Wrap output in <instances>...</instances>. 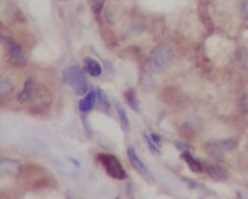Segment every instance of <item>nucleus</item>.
<instances>
[{
  "label": "nucleus",
  "instance_id": "nucleus-15",
  "mask_svg": "<svg viewBox=\"0 0 248 199\" xmlns=\"http://www.w3.org/2000/svg\"><path fill=\"white\" fill-rule=\"evenodd\" d=\"M126 101L134 111H139V101L134 97V91H127V93H126Z\"/></svg>",
  "mask_w": 248,
  "mask_h": 199
},
{
  "label": "nucleus",
  "instance_id": "nucleus-2",
  "mask_svg": "<svg viewBox=\"0 0 248 199\" xmlns=\"http://www.w3.org/2000/svg\"><path fill=\"white\" fill-rule=\"evenodd\" d=\"M172 60H174V50L170 49V45L162 43V45L155 47L151 55V66L154 70H166L170 66Z\"/></svg>",
  "mask_w": 248,
  "mask_h": 199
},
{
  "label": "nucleus",
  "instance_id": "nucleus-12",
  "mask_svg": "<svg viewBox=\"0 0 248 199\" xmlns=\"http://www.w3.org/2000/svg\"><path fill=\"white\" fill-rule=\"evenodd\" d=\"M182 159L187 163V166H189V168L192 169V173H202L203 166L194 156H192L190 153H182Z\"/></svg>",
  "mask_w": 248,
  "mask_h": 199
},
{
  "label": "nucleus",
  "instance_id": "nucleus-11",
  "mask_svg": "<svg viewBox=\"0 0 248 199\" xmlns=\"http://www.w3.org/2000/svg\"><path fill=\"white\" fill-rule=\"evenodd\" d=\"M85 70H86L88 75H91V77H99V75H101V71H103L101 65H99V63L96 62V60H93V58H86L85 60Z\"/></svg>",
  "mask_w": 248,
  "mask_h": 199
},
{
  "label": "nucleus",
  "instance_id": "nucleus-19",
  "mask_svg": "<svg viewBox=\"0 0 248 199\" xmlns=\"http://www.w3.org/2000/svg\"><path fill=\"white\" fill-rule=\"evenodd\" d=\"M101 7H103V0H93V9H94L96 14L101 10Z\"/></svg>",
  "mask_w": 248,
  "mask_h": 199
},
{
  "label": "nucleus",
  "instance_id": "nucleus-4",
  "mask_svg": "<svg viewBox=\"0 0 248 199\" xmlns=\"http://www.w3.org/2000/svg\"><path fill=\"white\" fill-rule=\"evenodd\" d=\"M235 141H217V143H209L207 145V153L210 154L212 159H217V161H220V159L223 158V153H225V149H232L235 148Z\"/></svg>",
  "mask_w": 248,
  "mask_h": 199
},
{
  "label": "nucleus",
  "instance_id": "nucleus-18",
  "mask_svg": "<svg viewBox=\"0 0 248 199\" xmlns=\"http://www.w3.org/2000/svg\"><path fill=\"white\" fill-rule=\"evenodd\" d=\"M242 15H243V22H245V25H248V0L243 3V7H242Z\"/></svg>",
  "mask_w": 248,
  "mask_h": 199
},
{
  "label": "nucleus",
  "instance_id": "nucleus-8",
  "mask_svg": "<svg viewBox=\"0 0 248 199\" xmlns=\"http://www.w3.org/2000/svg\"><path fill=\"white\" fill-rule=\"evenodd\" d=\"M96 101H98V93H96V90L88 91L85 97H83L81 101H79V110H81L83 113H88L90 110H93Z\"/></svg>",
  "mask_w": 248,
  "mask_h": 199
},
{
  "label": "nucleus",
  "instance_id": "nucleus-9",
  "mask_svg": "<svg viewBox=\"0 0 248 199\" xmlns=\"http://www.w3.org/2000/svg\"><path fill=\"white\" fill-rule=\"evenodd\" d=\"M7 45H9V53L10 57L15 60L17 63H25V55H23V50L20 49L15 42H12V40H7Z\"/></svg>",
  "mask_w": 248,
  "mask_h": 199
},
{
  "label": "nucleus",
  "instance_id": "nucleus-7",
  "mask_svg": "<svg viewBox=\"0 0 248 199\" xmlns=\"http://www.w3.org/2000/svg\"><path fill=\"white\" fill-rule=\"evenodd\" d=\"M35 90H37L35 80L31 78V77L27 78L25 86H23V90L20 91V95H18V101L25 103V101H29V100H31V98H33V95H35Z\"/></svg>",
  "mask_w": 248,
  "mask_h": 199
},
{
  "label": "nucleus",
  "instance_id": "nucleus-5",
  "mask_svg": "<svg viewBox=\"0 0 248 199\" xmlns=\"http://www.w3.org/2000/svg\"><path fill=\"white\" fill-rule=\"evenodd\" d=\"M127 158H129V163L131 165H133V168L138 171L139 174H141V176L146 179V181H154L153 178H151V174H149V171H147V168H146V165H144V163L141 161V159H139V156L138 154H136V151H134V148L133 146H131L129 149H127Z\"/></svg>",
  "mask_w": 248,
  "mask_h": 199
},
{
  "label": "nucleus",
  "instance_id": "nucleus-3",
  "mask_svg": "<svg viewBox=\"0 0 248 199\" xmlns=\"http://www.w3.org/2000/svg\"><path fill=\"white\" fill-rule=\"evenodd\" d=\"M99 163L103 165V168L111 178L114 179H124L126 178V173H124L123 165L119 163V159L113 156V154H99L98 156Z\"/></svg>",
  "mask_w": 248,
  "mask_h": 199
},
{
  "label": "nucleus",
  "instance_id": "nucleus-14",
  "mask_svg": "<svg viewBox=\"0 0 248 199\" xmlns=\"http://www.w3.org/2000/svg\"><path fill=\"white\" fill-rule=\"evenodd\" d=\"M116 110H118L119 113V119H121V125H123V130H129V119H127V115L124 113V108L119 103H116Z\"/></svg>",
  "mask_w": 248,
  "mask_h": 199
},
{
  "label": "nucleus",
  "instance_id": "nucleus-6",
  "mask_svg": "<svg viewBox=\"0 0 248 199\" xmlns=\"http://www.w3.org/2000/svg\"><path fill=\"white\" fill-rule=\"evenodd\" d=\"M0 169H2L3 174H9V176H17L22 169V165L15 159H9V158H2L0 161Z\"/></svg>",
  "mask_w": 248,
  "mask_h": 199
},
{
  "label": "nucleus",
  "instance_id": "nucleus-10",
  "mask_svg": "<svg viewBox=\"0 0 248 199\" xmlns=\"http://www.w3.org/2000/svg\"><path fill=\"white\" fill-rule=\"evenodd\" d=\"M205 169H207V173L210 174V178L218 179V181H223V179H227V171L223 169L222 166H218V165H205Z\"/></svg>",
  "mask_w": 248,
  "mask_h": 199
},
{
  "label": "nucleus",
  "instance_id": "nucleus-17",
  "mask_svg": "<svg viewBox=\"0 0 248 199\" xmlns=\"http://www.w3.org/2000/svg\"><path fill=\"white\" fill-rule=\"evenodd\" d=\"M146 141H147V146H149V151H151V153H154L155 156H159V154H161V151H159L157 145L154 143V139H151L149 136H146Z\"/></svg>",
  "mask_w": 248,
  "mask_h": 199
},
{
  "label": "nucleus",
  "instance_id": "nucleus-1",
  "mask_svg": "<svg viewBox=\"0 0 248 199\" xmlns=\"http://www.w3.org/2000/svg\"><path fill=\"white\" fill-rule=\"evenodd\" d=\"M63 80H65L66 85H70L78 95H86L88 93L86 77L79 66H75V65L68 66V68L63 71Z\"/></svg>",
  "mask_w": 248,
  "mask_h": 199
},
{
  "label": "nucleus",
  "instance_id": "nucleus-13",
  "mask_svg": "<svg viewBox=\"0 0 248 199\" xmlns=\"http://www.w3.org/2000/svg\"><path fill=\"white\" fill-rule=\"evenodd\" d=\"M14 91V83H12L10 78H2V82H0V97L5 98L7 95L12 93Z\"/></svg>",
  "mask_w": 248,
  "mask_h": 199
},
{
  "label": "nucleus",
  "instance_id": "nucleus-16",
  "mask_svg": "<svg viewBox=\"0 0 248 199\" xmlns=\"http://www.w3.org/2000/svg\"><path fill=\"white\" fill-rule=\"evenodd\" d=\"M237 58H238V63L242 68H248V51L247 50H238Z\"/></svg>",
  "mask_w": 248,
  "mask_h": 199
}]
</instances>
